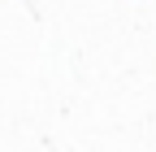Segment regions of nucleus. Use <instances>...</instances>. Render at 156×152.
I'll return each mask as SVG.
<instances>
[]
</instances>
